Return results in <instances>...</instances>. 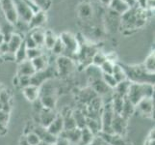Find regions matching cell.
<instances>
[{
	"mask_svg": "<svg viewBox=\"0 0 155 145\" xmlns=\"http://www.w3.org/2000/svg\"><path fill=\"white\" fill-rule=\"evenodd\" d=\"M147 9L141 8L139 5L129 8L127 12L120 16V28L131 31L143 27L147 22Z\"/></svg>",
	"mask_w": 155,
	"mask_h": 145,
	"instance_id": "6da1fadb",
	"label": "cell"
},
{
	"mask_svg": "<svg viewBox=\"0 0 155 145\" xmlns=\"http://www.w3.org/2000/svg\"><path fill=\"white\" fill-rule=\"evenodd\" d=\"M125 72L126 78L133 83H149L154 84V74L148 73L143 64L140 65H126L119 63Z\"/></svg>",
	"mask_w": 155,
	"mask_h": 145,
	"instance_id": "7a4b0ae2",
	"label": "cell"
},
{
	"mask_svg": "<svg viewBox=\"0 0 155 145\" xmlns=\"http://www.w3.org/2000/svg\"><path fill=\"white\" fill-rule=\"evenodd\" d=\"M154 95V84L149 83H130L126 98L129 100L135 106L143 99L153 98Z\"/></svg>",
	"mask_w": 155,
	"mask_h": 145,
	"instance_id": "3957f363",
	"label": "cell"
},
{
	"mask_svg": "<svg viewBox=\"0 0 155 145\" xmlns=\"http://www.w3.org/2000/svg\"><path fill=\"white\" fill-rule=\"evenodd\" d=\"M39 99L45 109H54L57 102L56 90L54 86L48 81L45 82L40 87V96Z\"/></svg>",
	"mask_w": 155,
	"mask_h": 145,
	"instance_id": "277c9868",
	"label": "cell"
},
{
	"mask_svg": "<svg viewBox=\"0 0 155 145\" xmlns=\"http://www.w3.org/2000/svg\"><path fill=\"white\" fill-rule=\"evenodd\" d=\"M59 38L61 39L64 47H65L64 55L71 59L72 57H76L79 50V40L77 37L69 32H63Z\"/></svg>",
	"mask_w": 155,
	"mask_h": 145,
	"instance_id": "5b68a950",
	"label": "cell"
},
{
	"mask_svg": "<svg viewBox=\"0 0 155 145\" xmlns=\"http://www.w3.org/2000/svg\"><path fill=\"white\" fill-rule=\"evenodd\" d=\"M57 69L52 66H47L45 69L41 71L36 72L33 76L30 78V84L37 87H41L45 82L48 81L55 76H57Z\"/></svg>",
	"mask_w": 155,
	"mask_h": 145,
	"instance_id": "8992f818",
	"label": "cell"
},
{
	"mask_svg": "<svg viewBox=\"0 0 155 145\" xmlns=\"http://www.w3.org/2000/svg\"><path fill=\"white\" fill-rule=\"evenodd\" d=\"M114 116H115V112L113 109H112L111 102L110 103L104 104L102 111H101V116H100L101 133H112V122H113Z\"/></svg>",
	"mask_w": 155,
	"mask_h": 145,
	"instance_id": "52a82bcc",
	"label": "cell"
},
{
	"mask_svg": "<svg viewBox=\"0 0 155 145\" xmlns=\"http://www.w3.org/2000/svg\"><path fill=\"white\" fill-rule=\"evenodd\" d=\"M74 68H75V63H74L73 59L65 55H61L57 58L56 69L60 77H68L73 72Z\"/></svg>",
	"mask_w": 155,
	"mask_h": 145,
	"instance_id": "ba28073f",
	"label": "cell"
},
{
	"mask_svg": "<svg viewBox=\"0 0 155 145\" xmlns=\"http://www.w3.org/2000/svg\"><path fill=\"white\" fill-rule=\"evenodd\" d=\"M0 6H1V10H2V13L4 15L5 19H6L9 22L15 25L18 19V17L17 11H15L13 0H2V1L0 2Z\"/></svg>",
	"mask_w": 155,
	"mask_h": 145,
	"instance_id": "9c48e42d",
	"label": "cell"
},
{
	"mask_svg": "<svg viewBox=\"0 0 155 145\" xmlns=\"http://www.w3.org/2000/svg\"><path fill=\"white\" fill-rule=\"evenodd\" d=\"M13 2L15 5V11H17L18 19L29 22L30 19L32 18V16L34 14L32 9L23 1V0H13Z\"/></svg>",
	"mask_w": 155,
	"mask_h": 145,
	"instance_id": "30bf717a",
	"label": "cell"
},
{
	"mask_svg": "<svg viewBox=\"0 0 155 145\" xmlns=\"http://www.w3.org/2000/svg\"><path fill=\"white\" fill-rule=\"evenodd\" d=\"M105 23L106 28L108 31L116 32L117 29L120 28V15L113 12L112 10L108 9V12H106L105 15Z\"/></svg>",
	"mask_w": 155,
	"mask_h": 145,
	"instance_id": "8fae6325",
	"label": "cell"
},
{
	"mask_svg": "<svg viewBox=\"0 0 155 145\" xmlns=\"http://www.w3.org/2000/svg\"><path fill=\"white\" fill-rule=\"evenodd\" d=\"M135 109L146 117H152L154 112V99L153 98H146L143 99L139 103Z\"/></svg>",
	"mask_w": 155,
	"mask_h": 145,
	"instance_id": "7c38bea8",
	"label": "cell"
},
{
	"mask_svg": "<svg viewBox=\"0 0 155 145\" xmlns=\"http://www.w3.org/2000/svg\"><path fill=\"white\" fill-rule=\"evenodd\" d=\"M127 121L128 120L122 116L115 114L113 122H112V133L120 136H124L126 133Z\"/></svg>",
	"mask_w": 155,
	"mask_h": 145,
	"instance_id": "4fadbf2b",
	"label": "cell"
},
{
	"mask_svg": "<svg viewBox=\"0 0 155 145\" xmlns=\"http://www.w3.org/2000/svg\"><path fill=\"white\" fill-rule=\"evenodd\" d=\"M32 132H34L37 136H38L41 139V141H44L47 144H53L55 143L56 141V138L57 136L51 135V133L47 131V129L42 127L41 125L39 126H35L33 128V130H32Z\"/></svg>",
	"mask_w": 155,
	"mask_h": 145,
	"instance_id": "5bb4252c",
	"label": "cell"
},
{
	"mask_svg": "<svg viewBox=\"0 0 155 145\" xmlns=\"http://www.w3.org/2000/svg\"><path fill=\"white\" fill-rule=\"evenodd\" d=\"M45 21H46V14L45 11L40 10L38 12L34 13L28 22L29 31L35 28H40L42 24L45 23Z\"/></svg>",
	"mask_w": 155,
	"mask_h": 145,
	"instance_id": "9a60e30c",
	"label": "cell"
},
{
	"mask_svg": "<svg viewBox=\"0 0 155 145\" xmlns=\"http://www.w3.org/2000/svg\"><path fill=\"white\" fill-rule=\"evenodd\" d=\"M99 137L103 139V141L106 144L109 145H127L124 136H120L116 133H99Z\"/></svg>",
	"mask_w": 155,
	"mask_h": 145,
	"instance_id": "2e32d148",
	"label": "cell"
},
{
	"mask_svg": "<svg viewBox=\"0 0 155 145\" xmlns=\"http://www.w3.org/2000/svg\"><path fill=\"white\" fill-rule=\"evenodd\" d=\"M92 85H91V88H92L95 94L97 96H104V95H107L109 94L110 92L113 89L110 88L108 85H107L102 78H98V79H94V80H92L91 81Z\"/></svg>",
	"mask_w": 155,
	"mask_h": 145,
	"instance_id": "e0dca14e",
	"label": "cell"
},
{
	"mask_svg": "<svg viewBox=\"0 0 155 145\" xmlns=\"http://www.w3.org/2000/svg\"><path fill=\"white\" fill-rule=\"evenodd\" d=\"M36 73L35 68L32 64L31 60H26L22 61L21 63H18V77H32Z\"/></svg>",
	"mask_w": 155,
	"mask_h": 145,
	"instance_id": "ac0fdd59",
	"label": "cell"
},
{
	"mask_svg": "<svg viewBox=\"0 0 155 145\" xmlns=\"http://www.w3.org/2000/svg\"><path fill=\"white\" fill-rule=\"evenodd\" d=\"M59 136L67 138L71 145H77L81 136V129L74 128L71 130H64Z\"/></svg>",
	"mask_w": 155,
	"mask_h": 145,
	"instance_id": "d6986e66",
	"label": "cell"
},
{
	"mask_svg": "<svg viewBox=\"0 0 155 145\" xmlns=\"http://www.w3.org/2000/svg\"><path fill=\"white\" fill-rule=\"evenodd\" d=\"M58 114H56L53 109H44L41 113L39 114L40 116V125L45 127V128H47L51 123L53 122V120L55 119L56 116Z\"/></svg>",
	"mask_w": 155,
	"mask_h": 145,
	"instance_id": "ffe728a7",
	"label": "cell"
},
{
	"mask_svg": "<svg viewBox=\"0 0 155 145\" xmlns=\"http://www.w3.org/2000/svg\"><path fill=\"white\" fill-rule=\"evenodd\" d=\"M51 135L58 136L64 131V121L62 115H57L51 124L46 128Z\"/></svg>",
	"mask_w": 155,
	"mask_h": 145,
	"instance_id": "44dd1931",
	"label": "cell"
},
{
	"mask_svg": "<svg viewBox=\"0 0 155 145\" xmlns=\"http://www.w3.org/2000/svg\"><path fill=\"white\" fill-rule=\"evenodd\" d=\"M23 39H24V36L20 35L19 33H17V32H14V34L11 36L10 40L7 42L9 46L10 54H12L14 56L15 52L17 51V50L21 45V43L23 42Z\"/></svg>",
	"mask_w": 155,
	"mask_h": 145,
	"instance_id": "7402d4cb",
	"label": "cell"
},
{
	"mask_svg": "<svg viewBox=\"0 0 155 145\" xmlns=\"http://www.w3.org/2000/svg\"><path fill=\"white\" fill-rule=\"evenodd\" d=\"M11 110V94L6 89H2L0 92V111L10 113Z\"/></svg>",
	"mask_w": 155,
	"mask_h": 145,
	"instance_id": "603a6c76",
	"label": "cell"
},
{
	"mask_svg": "<svg viewBox=\"0 0 155 145\" xmlns=\"http://www.w3.org/2000/svg\"><path fill=\"white\" fill-rule=\"evenodd\" d=\"M22 93L24 95V97L27 101L33 103L34 101L38 100L39 99V96H40V87H37L34 86V85H28L24 88H22Z\"/></svg>",
	"mask_w": 155,
	"mask_h": 145,
	"instance_id": "cb8c5ba5",
	"label": "cell"
},
{
	"mask_svg": "<svg viewBox=\"0 0 155 145\" xmlns=\"http://www.w3.org/2000/svg\"><path fill=\"white\" fill-rule=\"evenodd\" d=\"M108 8L113 11V12L121 16L125 12H127L130 7L122 0H111L110 4L108 5Z\"/></svg>",
	"mask_w": 155,
	"mask_h": 145,
	"instance_id": "d4e9b609",
	"label": "cell"
},
{
	"mask_svg": "<svg viewBox=\"0 0 155 145\" xmlns=\"http://www.w3.org/2000/svg\"><path fill=\"white\" fill-rule=\"evenodd\" d=\"M78 15L83 19H88L90 18H92V16L94 15L93 6L88 2L81 3L80 6L78 7Z\"/></svg>",
	"mask_w": 155,
	"mask_h": 145,
	"instance_id": "484cf974",
	"label": "cell"
},
{
	"mask_svg": "<svg viewBox=\"0 0 155 145\" xmlns=\"http://www.w3.org/2000/svg\"><path fill=\"white\" fill-rule=\"evenodd\" d=\"M130 81L128 79L124 80V81L119 82L116 87L114 88V95H117L119 97H121V98H126L127 93H128V89H129L130 86Z\"/></svg>",
	"mask_w": 155,
	"mask_h": 145,
	"instance_id": "4316f807",
	"label": "cell"
},
{
	"mask_svg": "<svg viewBox=\"0 0 155 145\" xmlns=\"http://www.w3.org/2000/svg\"><path fill=\"white\" fill-rule=\"evenodd\" d=\"M85 73H86L87 77L90 78V81H92V80H94V79L102 78V72H101L100 68L93 65V64H90L89 66L86 67Z\"/></svg>",
	"mask_w": 155,
	"mask_h": 145,
	"instance_id": "83f0119b",
	"label": "cell"
},
{
	"mask_svg": "<svg viewBox=\"0 0 155 145\" xmlns=\"http://www.w3.org/2000/svg\"><path fill=\"white\" fill-rule=\"evenodd\" d=\"M31 62L35 68V71L39 72V71H41V70L45 69L47 66H48V57L45 55V53H42L41 55L33 59V60H31Z\"/></svg>",
	"mask_w": 155,
	"mask_h": 145,
	"instance_id": "f1b7e54d",
	"label": "cell"
},
{
	"mask_svg": "<svg viewBox=\"0 0 155 145\" xmlns=\"http://www.w3.org/2000/svg\"><path fill=\"white\" fill-rule=\"evenodd\" d=\"M72 116L73 119L75 121L76 127L78 129H83L86 127V122H87V116L84 113V111L81 109H76L72 111Z\"/></svg>",
	"mask_w": 155,
	"mask_h": 145,
	"instance_id": "f546056e",
	"label": "cell"
},
{
	"mask_svg": "<svg viewBox=\"0 0 155 145\" xmlns=\"http://www.w3.org/2000/svg\"><path fill=\"white\" fill-rule=\"evenodd\" d=\"M45 30H42L41 27L40 28H35L33 30L29 31L30 35L32 36V38L34 39L36 42L38 47H44V42H45Z\"/></svg>",
	"mask_w": 155,
	"mask_h": 145,
	"instance_id": "4dcf8cb0",
	"label": "cell"
},
{
	"mask_svg": "<svg viewBox=\"0 0 155 145\" xmlns=\"http://www.w3.org/2000/svg\"><path fill=\"white\" fill-rule=\"evenodd\" d=\"M94 135L91 132L88 128H83L81 129V136H80V140L77 145H90L91 142L93 141L94 138Z\"/></svg>",
	"mask_w": 155,
	"mask_h": 145,
	"instance_id": "1f68e13d",
	"label": "cell"
},
{
	"mask_svg": "<svg viewBox=\"0 0 155 145\" xmlns=\"http://www.w3.org/2000/svg\"><path fill=\"white\" fill-rule=\"evenodd\" d=\"M135 110H136L135 105H133L127 98H124V107H122V111H121L120 116H122L124 118H125V119L128 120L132 116V114L135 112Z\"/></svg>",
	"mask_w": 155,
	"mask_h": 145,
	"instance_id": "d6a6232c",
	"label": "cell"
},
{
	"mask_svg": "<svg viewBox=\"0 0 155 145\" xmlns=\"http://www.w3.org/2000/svg\"><path fill=\"white\" fill-rule=\"evenodd\" d=\"M63 121H64V130H71V129L77 128L75 121L73 119L72 116V111L71 110H67L66 113L62 115Z\"/></svg>",
	"mask_w": 155,
	"mask_h": 145,
	"instance_id": "836d02e7",
	"label": "cell"
},
{
	"mask_svg": "<svg viewBox=\"0 0 155 145\" xmlns=\"http://www.w3.org/2000/svg\"><path fill=\"white\" fill-rule=\"evenodd\" d=\"M58 39V37L53 33L51 30H45V42H44V47L47 48L48 50H51L53 46L55 45V43Z\"/></svg>",
	"mask_w": 155,
	"mask_h": 145,
	"instance_id": "e575fe53",
	"label": "cell"
},
{
	"mask_svg": "<svg viewBox=\"0 0 155 145\" xmlns=\"http://www.w3.org/2000/svg\"><path fill=\"white\" fill-rule=\"evenodd\" d=\"M112 76L114 77V78L116 79V81L117 83L127 79L125 72L124 71V69L121 68V66L119 63H115L114 68H113V72H112Z\"/></svg>",
	"mask_w": 155,
	"mask_h": 145,
	"instance_id": "d590c367",
	"label": "cell"
},
{
	"mask_svg": "<svg viewBox=\"0 0 155 145\" xmlns=\"http://www.w3.org/2000/svg\"><path fill=\"white\" fill-rule=\"evenodd\" d=\"M86 128H88L94 136L98 135V133L101 132V123H100V120L92 119V118H87Z\"/></svg>",
	"mask_w": 155,
	"mask_h": 145,
	"instance_id": "8d00e7d4",
	"label": "cell"
},
{
	"mask_svg": "<svg viewBox=\"0 0 155 145\" xmlns=\"http://www.w3.org/2000/svg\"><path fill=\"white\" fill-rule=\"evenodd\" d=\"M26 52H27V47H26V45L23 41L22 43H21V45L19 46V47L17 50V51L15 52V54H14L15 60L18 63H21L22 61L26 60V59H27Z\"/></svg>",
	"mask_w": 155,
	"mask_h": 145,
	"instance_id": "74e56055",
	"label": "cell"
},
{
	"mask_svg": "<svg viewBox=\"0 0 155 145\" xmlns=\"http://www.w3.org/2000/svg\"><path fill=\"white\" fill-rule=\"evenodd\" d=\"M97 95L95 94L94 91L89 87V88H86V89H84L82 91H80V100L82 101V103L83 104H89L91 101H92L94 97H97Z\"/></svg>",
	"mask_w": 155,
	"mask_h": 145,
	"instance_id": "f35d334b",
	"label": "cell"
},
{
	"mask_svg": "<svg viewBox=\"0 0 155 145\" xmlns=\"http://www.w3.org/2000/svg\"><path fill=\"white\" fill-rule=\"evenodd\" d=\"M143 67L146 68V70L150 74H154L155 72V53L154 50H152L147 57L146 61L143 63Z\"/></svg>",
	"mask_w": 155,
	"mask_h": 145,
	"instance_id": "ab89813d",
	"label": "cell"
},
{
	"mask_svg": "<svg viewBox=\"0 0 155 145\" xmlns=\"http://www.w3.org/2000/svg\"><path fill=\"white\" fill-rule=\"evenodd\" d=\"M106 60H107L106 53H103L102 51L97 50V52L94 53L93 58H92V64H93V65H94V66L100 67Z\"/></svg>",
	"mask_w": 155,
	"mask_h": 145,
	"instance_id": "60d3db41",
	"label": "cell"
},
{
	"mask_svg": "<svg viewBox=\"0 0 155 145\" xmlns=\"http://www.w3.org/2000/svg\"><path fill=\"white\" fill-rule=\"evenodd\" d=\"M51 51H52L53 54H55V55H59V56L64 55V52H65V47H64V44L62 43L61 39L59 38V37H58V39L55 43V45L53 46Z\"/></svg>",
	"mask_w": 155,
	"mask_h": 145,
	"instance_id": "b9f144b4",
	"label": "cell"
},
{
	"mask_svg": "<svg viewBox=\"0 0 155 145\" xmlns=\"http://www.w3.org/2000/svg\"><path fill=\"white\" fill-rule=\"evenodd\" d=\"M30 1L39 10L45 11V12L49 8L50 3H51V0H30Z\"/></svg>",
	"mask_w": 155,
	"mask_h": 145,
	"instance_id": "7bdbcfd3",
	"label": "cell"
},
{
	"mask_svg": "<svg viewBox=\"0 0 155 145\" xmlns=\"http://www.w3.org/2000/svg\"><path fill=\"white\" fill-rule=\"evenodd\" d=\"M42 53H44V51H42L41 47H34V48H27L26 55H27L28 60H33V59L41 55Z\"/></svg>",
	"mask_w": 155,
	"mask_h": 145,
	"instance_id": "ee69618b",
	"label": "cell"
},
{
	"mask_svg": "<svg viewBox=\"0 0 155 145\" xmlns=\"http://www.w3.org/2000/svg\"><path fill=\"white\" fill-rule=\"evenodd\" d=\"M25 138L30 145H38L41 142L40 137L34 132H29L25 135Z\"/></svg>",
	"mask_w": 155,
	"mask_h": 145,
	"instance_id": "f6af8a7d",
	"label": "cell"
},
{
	"mask_svg": "<svg viewBox=\"0 0 155 145\" xmlns=\"http://www.w3.org/2000/svg\"><path fill=\"white\" fill-rule=\"evenodd\" d=\"M102 79H103V81L112 89H114L116 87V85L117 84V82L116 81L114 77L110 74H103L102 73Z\"/></svg>",
	"mask_w": 155,
	"mask_h": 145,
	"instance_id": "bcb514c9",
	"label": "cell"
},
{
	"mask_svg": "<svg viewBox=\"0 0 155 145\" xmlns=\"http://www.w3.org/2000/svg\"><path fill=\"white\" fill-rule=\"evenodd\" d=\"M114 65H115V63H114V62L109 61V60H106L99 68H100L101 72H102L103 74H112Z\"/></svg>",
	"mask_w": 155,
	"mask_h": 145,
	"instance_id": "7dc6e473",
	"label": "cell"
},
{
	"mask_svg": "<svg viewBox=\"0 0 155 145\" xmlns=\"http://www.w3.org/2000/svg\"><path fill=\"white\" fill-rule=\"evenodd\" d=\"M25 45H26V47L27 48H34V47H38V46H37L36 42L34 41V39L32 38V36L30 35V33L28 32L27 34L25 35L24 39H23Z\"/></svg>",
	"mask_w": 155,
	"mask_h": 145,
	"instance_id": "c3c4849f",
	"label": "cell"
},
{
	"mask_svg": "<svg viewBox=\"0 0 155 145\" xmlns=\"http://www.w3.org/2000/svg\"><path fill=\"white\" fill-rule=\"evenodd\" d=\"M154 135H155V131H154V128H153V129H151L150 132L148 133L147 136L146 137V140H145L143 145H154V142H155Z\"/></svg>",
	"mask_w": 155,
	"mask_h": 145,
	"instance_id": "681fc988",
	"label": "cell"
},
{
	"mask_svg": "<svg viewBox=\"0 0 155 145\" xmlns=\"http://www.w3.org/2000/svg\"><path fill=\"white\" fill-rule=\"evenodd\" d=\"M18 85L21 88H24L30 85V77H18Z\"/></svg>",
	"mask_w": 155,
	"mask_h": 145,
	"instance_id": "f907efd6",
	"label": "cell"
},
{
	"mask_svg": "<svg viewBox=\"0 0 155 145\" xmlns=\"http://www.w3.org/2000/svg\"><path fill=\"white\" fill-rule=\"evenodd\" d=\"M10 54L9 51V46L7 42H3L0 45V55H8Z\"/></svg>",
	"mask_w": 155,
	"mask_h": 145,
	"instance_id": "816d5d0a",
	"label": "cell"
},
{
	"mask_svg": "<svg viewBox=\"0 0 155 145\" xmlns=\"http://www.w3.org/2000/svg\"><path fill=\"white\" fill-rule=\"evenodd\" d=\"M55 145H71V142H69L67 138L63 137L61 136H58L57 138H56V141L54 143Z\"/></svg>",
	"mask_w": 155,
	"mask_h": 145,
	"instance_id": "f5cc1de1",
	"label": "cell"
},
{
	"mask_svg": "<svg viewBox=\"0 0 155 145\" xmlns=\"http://www.w3.org/2000/svg\"><path fill=\"white\" fill-rule=\"evenodd\" d=\"M122 1H124L130 8L136 6V5H138L137 4V0H122Z\"/></svg>",
	"mask_w": 155,
	"mask_h": 145,
	"instance_id": "db71d44e",
	"label": "cell"
},
{
	"mask_svg": "<svg viewBox=\"0 0 155 145\" xmlns=\"http://www.w3.org/2000/svg\"><path fill=\"white\" fill-rule=\"evenodd\" d=\"M19 145H30V144H29V143L27 142V140H26V138H25V136H21L20 140H19Z\"/></svg>",
	"mask_w": 155,
	"mask_h": 145,
	"instance_id": "11a10c76",
	"label": "cell"
},
{
	"mask_svg": "<svg viewBox=\"0 0 155 145\" xmlns=\"http://www.w3.org/2000/svg\"><path fill=\"white\" fill-rule=\"evenodd\" d=\"M5 19H5V17H4V15L2 13V10H1V6H0V26H1L2 22Z\"/></svg>",
	"mask_w": 155,
	"mask_h": 145,
	"instance_id": "9f6ffc18",
	"label": "cell"
},
{
	"mask_svg": "<svg viewBox=\"0 0 155 145\" xmlns=\"http://www.w3.org/2000/svg\"><path fill=\"white\" fill-rule=\"evenodd\" d=\"M98 1L101 4H103L104 6H108V5L110 4V2H111V0H98Z\"/></svg>",
	"mask_w": 155,
	"mask_h": 145,
	"instance_id": "6f0895ef",
	"label": "cell"
},
{
	"mask_svg": "<svg viewBox=\"0 0 155 145\" xmlns=\"http://www.w3.org/2000/svg\"><path fill=\"white\" fill-rule=\"evenodd\" d=\"M4 42V39H3V36H2V34L0 33V45L2 44V43Z\"/></svg>",
	"mask_w": 155,
	"mask_h": 145,
	"instance_id": "680465c9",
	"label": "cell"
},
{
	"mask_svg": "<svg viewBox=\"0 0 155 145\" xmlns=\"http://www.w3.org/2000/svg\"><path fill=\"white\" fill-rule=\"evenodd\" d=\"M49 145H55V144H54V143H53V144H49Z\"/></svg>",
	"mask_w": 155,
	"mask_h": 145,
	"instance_id": "91938a15",
	"label": "cell"
},
{
	"mask_svg": "<svg viewBox=\"0 0 155 145\" xmlns=\"http://www.w3.org/2000/svg\"><path fill=\"white\" fill-rule=\"evenodd\" d=\"M1 1H2V0H0V2H1Z\"/></svg>",
	"mask_w": 155,
	"mask_h": 145,
	"instance_id": "94428289",
	"label": "cell"
}]
</instances>
